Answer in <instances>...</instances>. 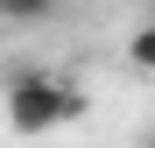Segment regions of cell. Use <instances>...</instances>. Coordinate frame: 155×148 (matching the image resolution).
<instances>
[{"instance_id":"obj_1","label":"cell","mask_w":155,"mask_h":148,"mask_svg":"<svg viewBox=\"0 0 155 148\" xmlns=\"http://www.w3.org/2000/svg\"><path fill=\"white\" fill-rule=\"evenodd\" d=\"M78 113H85V92H78L71 78H57V71H42V64L14 71L7 120H14L21 134H49V127H64V120H78Z\"/></svg>"},{"instance_id":"obj_2","label":"cell","mask_w":155,"mask_h":148,"mask_svg":"<svg viewBox=\"0 0 155 148\" xmlns=\"http://www.w3.org/2000/svg\"><path fill=\"white\" fill-rule=\"evenodd\" d=\"M57 14V0H0V21H21V28H28V21H49Z\"/></svg>"},{"instance_id":"obj_3","label":"cell","mask_w":155,"mask_h":148,"mask_svg":"<svg viewBox=\"0 0 155 148\" xmlns=\"http://www.w3.org/2000/svg\"><path fill=\"white\" fill-rule=\"evenodd\" d=\"M127 57H134L141 71H155V21H141V28L127 35Z\"/></svg>"}]
</instances>
